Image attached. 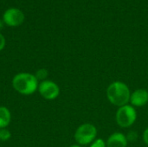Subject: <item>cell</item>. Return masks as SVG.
<instances>
[{"instance_id":"obj_11","label":"cell","mask_w":148,"mask_h":147,"mask_svg":"<svg viewBox=\"0 0 148 147\" xmlns=\"http://www.w3.org/2000/svg\"><path fill=\"white\" fill-rule=\"evenodd\" d=\"M11 138V133L7 128H0V141L6 142Z\"/></svg>"},{"instance_id":"obj_6","label":"cell","mask_w":148,"mask_h":147,"mask_svg":"<svg viewBox=\"0 0 148 147\" xmlns=\"http://www.w3.org/2000/svg\"><path fill=\"white\" fill-rule=\"evenodd\" d=\"M3 21L9 27H17L23 23L24 14L20 9L10 8L3 12Z\"/></svg>"},{"instance_id":"obj_17","label":"cell","mask_w":148,"mask_h":147,"mask_svg":"<svg viewBox=\"0 0 148 147\" xmlns=\"http://www.w3.org/2000/svg\"><path fill=\"white\" fill-rule=\"evenodd\" d=\"M69 147H82L81 146H79V145H72V146H70Z\"/></svg>"},{"instance_id":"obj_13","label":"cell","mask_w":148,"mask_h":147,"mask_svg":"<svg viewBox=\"0 0 148 147\" xmlns=\"http://www.w3.org/2000/svg\"><path fill=\"white\" fill-rule=\"evenodd\" d=\"M138 137H139V135H138V133H137V132H134V131H131V132H129L128 133H127V141L129 142H134V141H136L137 139H138Z\"/></svg>"},{"instance_id":"obj_10","label":"cell","mask_w":148,"mask_h":147,"mask_svg":"<svg viewBox=\"0 0 148 147\" xmlns=\"http://www.w3.org/2000/svg\"><path fill=\"white\" fill-rule=\"evenodd\" d=\"M48 75H49V72L46 68H39L36 70V72L35 73V76L37 79L38 81H43L45 80H48Z\"/></svg>"},{"instance_id":"obj_5","label":"cell","mask_w":148,"mask_h":147,"mask_svg":"<svg viewBox=\"0 0 148 147\" xmlns=\"http://www.w3.org/2000/svg\"><path fill=\"white\" fill-rule=\"evenodd\" d=\"M37 90L40 95L48 101L56 100L60 94L59 86L55 81L50 80H45L43 81L39 82Z\"/></svg>"},{"instance_id":"obj_12","label":"cell","mask_w":148,"mask_h":147,"mask_svg":"<svg viewBox=\"0 0 148 147\" xmlns=\"http://www.w3.org/2000/svg\"><path fill=\"white\" fill-rule=\"evenodd\" d=\"M89 147H107V144L103 139H96Z\"/></svg>"},{"instance_id":"obj_3","label":"cell","mask_w":148,"mask_h":147,"mask_svg":"<svg viewBox=\"0 0 148 147\" xmlns=\"http://www.w3.org/2000/svg\"><path fill=\"white\" fill-rule=\"evenodd\" d=\"M97 137V128L91 123H84L77 127L74 138L79 146L91 145Z\"/></svg>"},{"instance_id":"obj_4","label":"cell","mask_w":148,"mask_h":147,"mask_svg":"<svg viewBox=\"0 0 148 147\" xmlns=\"http://www.w3.org/2000/svg\"><path fill=\"white\" fill-rule=\"evenodd\" d=\"M117 125L121 128L131 127L137 120V113L135 107L131 105H126L118 108L115 115Z\"/></svg>"},{"instance_id":"obj_15","label":"cell","mask_w":148,"mask_h":147,"mask_svg":"<svg viewBox=\"0 0 148 147\" xmlns=\"http://www.w3.org/2000/svg\"><path fill=\"white\" fill-rule=\"evenodd\" d=\"M143 141L148 146V127L145 129V131L143 133Z\"/></svg>"},{"instance_id":"obj_8","label":"cell","mask_w":148,"mask_h":147,"mask_svg":"<svg viewBox=\"0 0 148 147\" xmlns=\"http://www.w3.org/2000/svg\"><path fill=\"white\" fill-rule=\"evenodd\" d=\"M107 147H127L128 141L127 136L121 133L116 132L112 133L106 141Z\"/></svg>"},{"instance_id":"obj_16","label":"cell","mask_w":148,"mask_h":147,"mask_svg":"<svg viewBox=\"0 0 148 147\" xmlns=\"http://www.w3.org/2000/svg\"><path fill=\"white\" fill-rule=\"evenodd\" d=\"M3 25H4V23H3V19H0V31L3 29Z\"/></svg>"},{"instance_id":"obj_1","label":"cell","mask_w":148,"mask_h":147,"mask_svg":"<svg viewBox=\"0 0 148 147\" xmlns=\"http://www.w3.org/2000/svg\"><path fill=\"white\" fill-rule=\"evenodd\" d=\"M106 94L111 104L121 107L129 103L131 92L128 86L125 82L116 81L109 84L107 88Z\"/></svg>"},{"instance_id":"obj_14","label":"cell","mask_w":148,"mask_h":147,"mask_svg":"<svg viewBox=\"0 0 148 147\" xmlns=\"http://www.w3.org/2000/svg\"><path fill=\"white\" fill-rule=\"evenodd\" d=\"M6 45V40L5 37L3 36V34L0 33V51H2Z\"/></svg>"},{"instance_id":"obj_9","label":"cell","mask_w":148,"mask_h":147,"mask_svg":"<svg viewBox=\"0 0 148 147\" xmlns=\"http://www.w3.org/2000/svg\"><path fill=\"white\" fill-rule=\"evenodd\" d=\"M11 121V113L6 107H0V128H7Z\"/></svg>"},{"instance_id":"obj_7","label":"cell","mask_w":148,"mask_h":147,"mask_svg":"<svg viewBox=\"0 0 148 147\" xmlns=\"http://www.w3.org/2000/svg\"><path fill=\"white\" fill-rule=\"evenodd\" d=\"M131 106L134 107H142L148 103V91L145 88L136 89L131 93L130 101Z\"/></svg>"},{"instance_id":"obj_2","label":"cell","mask_w":148,"mask_h":147,"mask_svg":"<svg viewBox=\"0 0 148 147\" xmlns=\"http://www.w3.org/2000/svg\"><path fill=\"white\" fill-rule=\"evenodd\" d=\"M13 88L20 94L31 95L36 93L38 89L39 81L36 78L35 75L21 72L16 74L12 79Z\"/></svg>"}]
</instances>
